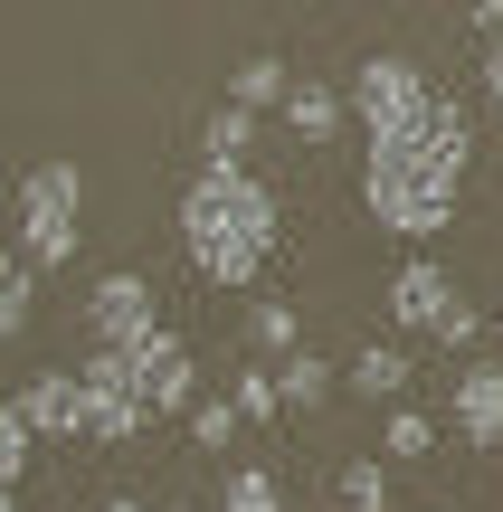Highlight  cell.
<instances>
[{"label":"cell","mask_w":503,"mask_h":512,"mask_svg":"<svg viewBox=\"0 0 503 512\" xmlns=\"http://www.w3.org/2000/svg\"><path fill=\"white\" fill-rule=\"evenodd\" d=\"M143 389H152V418H171V408L200 399V370H190L181 332H152V342H143Z\"/></svg>","instance_id":"30bf717a"},{"label":"cell","mask_w":503,"mask_h":512,"mask_svg":"<svg viewBox=\"0 0 503 512\" xmlns=\"http://www.w3.org/2000/svg\"><path fill=\"white\" fill-rule=\"evenodd\" d=\"M285 219H276V190L257 181L247 162H200V181L181 190V247L209 285H257L266 256H276Z\"/></svg>","instance_id":"7a4b0ae2"},{"label":"cell","mask_w":503,"mask_h":512,"mask_svg":"<svg viewBox=\"0 0 503 512\" xmlns=\"http://www.w3.org/2000/svg\"><path fill=\"white\" fill-rule=\"evenodd\" d=\"M475 133L456 95H428V114L399 133H371L361 143V209H371L390 238H437L456 219V190H466Z\"/></svg>","instance_id":"6da1fadb"},{"label":"cell","mask_w":503,"mask_h":512,"mask_svg":"<svg viewBox=\"0 0 503 512\" xmlns=\"http://www.w3.org/2000/svg\"><path fill=\"white\" fill-rule=\"evenodd\" d=\"M380 446H390V456H428V446H437V427L418 418V408H390V427H380Z\"/></svg>","instance_id":"603a6c76"},{"label":"cell","mask_w":503,"mask_h":512,"mask_svg":"<svg viewBox=\"0 0 503 512\" xmlns=\"http://www.w3.org/2000/svg\"><path fill=\"white\" fill-rule=\"evenodd\" d=\"M19 408L38 418V437H86V370H29V389H19Z\"/></svg>","instance_id":"ba28073f"},{"label":"cell","mask_w":503,"mask_h":512,"mask_svg":"<svg viewBox=\"0 0 503 512\" xmlns=\"http://www.w3.org/2000/svg\"><path fill=\"white\" fill-rule=\"evenodd\" d=\"M456 437L503 446V361H466L456 370Z\"/></svg>","instance_id":"9c48e42d"},{"label":"cell","mask_w":503,"mask_h":512,"mask_svg":"<svg viewBox=\"0 0 503 512\" xmlns=\"http://www.w3.org/2000/svg\"><path fill=\"white\" fill-rule=\"evenodd\" d=\"M238 418H247V408H238V399H190V437H200V446H209V456H219V446H228V437H238Z\"/></svg>","instance_id":"ffe728a7"},{"label":"cell","mask_w":503,"mask_h":512,"mask_svg":"<svg viewBox=\"0 0 503 512\" xmlns=\"http://www.w3.org/2000/svg\"><path fill=\"white\" fill-rule=\"evenodd\" d=\"M76 200H86V171L76 162H38L19 181V247L38 266H76Z\"/></svg>","instance_id":"277c9868"},{"label":"cell","mask_w":503,"mask_h":512,"mask_svg":"<svg viewBox=\"0 0 503 512\" xmlns=\"http://www.w3.org/2000/svg\"><path fill=\"white\" fill-rule=\"evenodd\" d=\"M456 304H466V294L447 285V266H437V256H409V266L390 275V313H399L409 332H447Z\"/></svg>","instance_id":"52a82bcc"},{"label":"cell","mask_w":503,"mask_h":512,"mask_svg":"<svg viewBox=\"0 0 503 512\" xmlns=\"http://www.w3.org/2000/svg\"><path fill=\"white\" fill-rule=\"evenodd\" d=\"M219 512H285V494H276V475H266V465H238V475H228V494H219Z\"/></svg>","instance_id":"ac0fdd59"},{"label":"cell","mask_w":503,"mask_h":512,"mask_svg":"<svg viewBox=\"0 0 503 512\" xmlns=\"http://www.w3.org/2000/svg\"><path fill=\"white\" fill-rule=\"evenodd\" d=\"M475 29H503V0H475Z\"/></svg>","instance_id":"d4e9b609"},{"label":"cell","mask_w":503,"mask_h":512,"mask_svg":"<svg viewBox=\"0 0 503 512\" xmlns=\"http://www.w3.org/2000/svg\"><path fill=\"white\" fill-rule=\"evenodd\" d=\"M247 342H257V351H295L304 342L295 304H247Z\"/></svg>","instance_id":"d6986e66"},{"label":"cell","mask_w":503,"mask_h":512,"mask_svg":"<svg viewBox=\"0 0 503 512\" xmlns=\"http://www.w3.org/2000/svg\"><path fill=\"white\" fill-rule=\"evenodd\" d=\"M86 332H95V342H124V351H143L152 342V332H162V304H152V285H143V275H95V285H86Z\"/></svg>","instance_id":"8992f818"},{"label":"cell","mask_w":503,"mask_h":512,"mask_svg":"<svg viewBox=\"0 0 503 512\" xmlns=\"http://www.w3.org/2000/svg\"><path fill=\"white\" fill-rule=\"evenodd\" d=\"M342 494H352V512H390V465L352 456V465H342Z\"/></svg>","instance_id":"7402d4cb"},{"label":"cell","mask_w":503,"mask_h":512,"mask_svg":"<svg viewBox=\"0 0 503 512\" xmlns=\"http://www.w3.org/2000/svg\"><path fill=\"white\" fill-rule=\"evenodd\" d=\"M485 86H494V105H503V29H494V48H485Z\"/></svg>","instance_id":"cb8c5ba5"},{"label":"cell","mask_w":503,"mask_h":512,"mask_svg":"<svg viewBox=\"0 0 503 512\" xmlns=\"http://www.w3.org/2000/svg\"><path fill=\"white\" fill-rule=\"evenodd\" d=\"M228 95H238V105H285V95H295V76H285V57H238V76H228Z\"/></svg>","instance_id":"5bb4252c"},{"label":"cell","mask_w":503,"mask_h":512,"mask_svg":"<svg viewBox=\"0 0 503 512\" xmlns=\"http://www.w3.org/2000/svg\"><path fill=\"white\" fill-rule=\"evenodd\" d=\"M428 76L409 67V57H361V76H352V114H361V133H399V124H418L428 114Z\"/></svg>","instance_id":"5b68a950"},{"label":"cell","mask_w":503,"mask_h":512,"mask_svg":"<svg viewBox=\"0 0 503 512\" xmlns=\"http://www.w3.org/2000/svg\"><path fill=\"white\" fill-rule=\"evenodd\" d=\"M352 389H361V399H399V389H409V361H399L390 342H371V351L352 361Z\"/></svg>","instance_id":"e0dca14e"},{"label":"cell","mask_w":503,"mask_h":512,"mask_svg":"<svg viewBox=\"0 0 503 512\" xmlns=\"http://www.w3.org/2000/svg\"><path fill=\"white\" fill-rule=\"evenodd\" d=\"M95 512H143V503H124V494H114V503H95Z\"/></svg>","instance_id":"484cf974"},{"label":"cell","mask_w":503,"mask_h":512,"mask_svg":"<svg viewBox=\"0 0 503 512\" xmlns=\"http://www.w3.org/2000/svg\"><path fill=\"white\" fill-rule=\"evenodd\" d=\"M333 399V361H314V351H285V408H323Z\"/></svg>","instance_id":"2e32d148"},{"label":"cell","mask_w":503,"mask_h":512,"mask_svg":"<svg viewBox=\"0 0 503 512\" xmlns=\"http://www.w3.org/2000/svg\"><path fill=\"white\" fill-rule=\"evenodd\" d=\"M76 370H86V437H95V446H124L133 427H152L143 351H124V342H95Z\"/></svg>","instance_id":"3957f363"},{"label":"cell","mask_w":503,"mask_h":512,"mask_svg":"<svg viewBox=\"0 0 503 512\" xmlns=\"http://www.w3.org/2000/svg\"><path fill=\"white\" fill-rule=\"evenodd\" d=\"M228 399H238V408H247V418H257V427H266V418H285V370L247 361L238 380H228Z\"/></svg>","instance_id":"9a60e30c"},{"label":"cell","mask_w":503,"mask_h":512,"mask_svg":"<svg viewBox=\"0 0 503 512\" xmlns=\"http://www.w3.org/2000/svg\"><path fill=\"white\" fill-rule=\"evenodd\" d=\"M29 313H38V256L29 247H10V266H0V332H29Z\"/></svg>","instance_id":"7c38bea8"},{"label":"cell","mask_w":503,"mask_h":512,"mask_svg":"<svg viewBox=\"0 0 503 512\" xmlns=\"http://www.w3.org/2000/svg\"><path fill=\"white\" fill-rule=\"evenodd\" d=\"M285 133H295V143H333L342 133V114H352V95L342 86H323V76H295V95H285Z\"/></svg>","instance_id":"8fae6325"},{"label":"cell","mask_w":503,"mask_h":512,"mask_svg":"<svg viewBox=\"0 0 503 512\" xmlns=\"http://www.w3.org/2000/svg\"><path fill=\"white\" fill-rule=\"evenodd\" d=\"M247 143H257V105L228 95V105L209 114V133H200V162H247Z\"/></svg>","instance_id":"4fadbf2b"},{"label":"cell","mask_w":503,"mask_h":512,"mask_svg":"<svg viewBox=\"0 0 503 512\" xmlns=\"http://www.w3.org/2000/svg\"><path fill=\"white\" fill-rule=\"evenodd\" d=\"M29 446H38V418H29V408L10 399V418H0V475H10V484L29 475Z\"/></svg>","instance_id":"44dd1931"}]
</instances>
